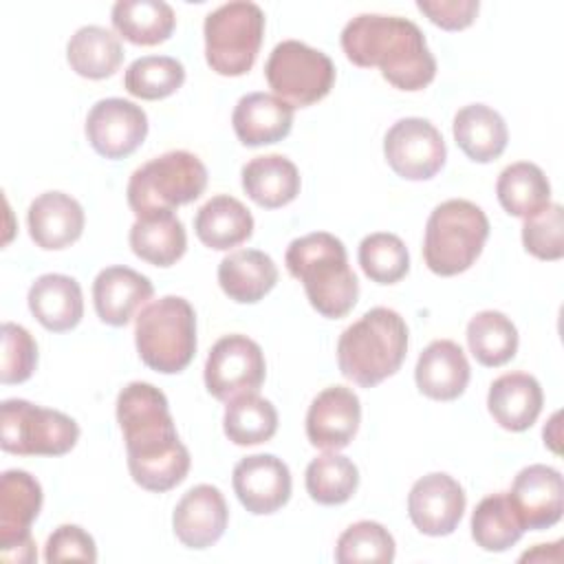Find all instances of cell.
Segmentation results:
<instances>
[{
  "mask_svg": "<svg viewBox=\"0 0 564 564\" xmlns=\"http://www.w3.org/2000/svg\"><path fill=\"white\" fill-rule=\"evenodd\" d=\"M152 293L154 286L145 275L121 264L101 269L93 282L95 311L110 326H126Z\"/></svg>",
  "mask_w": 564,
  "mask_h": 564,
  "instance_id": "ffe728a7",
  "label": "cell"
},
{
  "mask_svg": "<svg viewBox=\"0 0 564 564\" xmlns=\"http://www.w3.org/2000/svg\"><path fill=\"white\" fill-rule=\"evenodd\" d=\"M359 421V397L346 386H330L313 399L306 412V436L313 447L337 452L350 445Z\"/></svg>",
  "mask_w": 564,
  "mask_h": 564,
  "instance_id": "e0dca14e",
  "label": "cell"
},
{
  "mask_svg": "<svg viewBox=\"0 0 564 564\" xmlns=\"http://www.w3.org/2000/svg\"><path fill=\"white\" fill-rule=\"evenodd\" d=\"M469 361L463 348L452 339H434L414 368L419 390L434 401L458 399L469 383Z\"/></svg>",
  "mask_w": 564,
  "mask_h": 564,
  "instance_id": "7402d4cb",
  "label": "cell"
},
{
  "mask_svg": "<svg viewBox=\"0 0 564 564\" xmlns=\"http://www.w3.org/2000/svg\"><path fill=\"white\" fill-rule=\"evenodd\" d=\"M130 247L141 260L154 267H170L187 249L185 227L174 212L152 218H137L130 227Z\"/></svg>",
  "mask_w": 564,
  "mask_h": 564,
  "instance_id": "d6a6232c",
  "label": "cell"
},
{
  "mask_svg": "<svg viewBox=\"0 0 564 564\" xmlns=\"http://www.w3.org/2000/svg\"><path fill=\"white\" fill-rule=\"evenodd\" d=\"M346 57L361 66H377L399 90H421L436 75V59L423 31L408 18L359 13L341 31Z\"/></svg>",
  "mask_w": 564,
  "mask_h": 564,
  "instance_id": "7a4b0ae2",
  "label": "cell"
},
{
  "mask_svg": "<svg viewBox=\"0 0 564 564\" xmlns=\"http://www.w3.org/2000/svg\"><path fill=\"white\" fill-rule=\"evenodd\" d=\"M42 509V487L24 469H7L0 476V555L11 564L37 560L31 524Z\"/></svg>",
  "mask_w": 564,
  "mask_h": 564,
  "instance_id": "8fae6325",
  "label": "cell"
},
{
  "mask_svg": "<svg viewBox=\"0 0 564 564\" xmlns=\"http://www.w3.org/2000/svg\"><path fill=\"white\" fill-rule=\"evenodd\" d=\"M29 308L51 333L75 328L84 315L82 286L64 273H44L29 289Z\"/></svg>",
  "mask_w": 564,
  "mask_h": 564,
  "instance_id": "d4e9b609",
  "label": "cell"
},
{
  "mask_svg": "<svg viewBox=\"0 0 564 564\" xmlns=\"http://www.w3.org/2000/svg\"><path fill=\"white\" fill-rule=\"evenodd\" d=\"M359 485L357 465L335 452L313 458L306 467V491L319 505H344Z\"/></svg>",
  "mask_w": 564,
  "mask_h": 564,
  "instance_id": "8d00e7d4",
  "label": "cell"
},
{
  "mask_svg": "<svg viewBox=\"0 0 564 564\" xmlns=\"http://www.w3.org/2000/svg\"><path fill=\"white\" fill-rule=\"evenodd\" d=\"M293 106L271 93L242 95L234 108L231 123L240 143L249 148L282 141L293 126Z\"/></svg>",
  "mask_w": 564,
  "mask_h": 564,
  "instance_id": "44dd1931",
  "label": "cell"
},
{
  "mask_svg": "<svg viewBox=\"0 0 564 564\" xmlns=\"http://www.w3.org/2000/svg\"><path fill=\"white\" fill-rule=\"evenodd\" d=\"M37 366V344L33 335L13 322L2 324V383H22L26 381Z\"/></svg>",
  "mask_w": 564,
  "mask_h": 564,
  "instance_id": "b9f144b4",
  "label": "cell"
},
{
  "mask_svg": "<svg viewBox=\"0 0 564 564\" xmlns=\"http://www.w3.org/2000/svg\"><path fill=\"white\" fill-rule=\"evenodd\" d=\"M286 269L304 284L311 306L330 319L352 311L359 297V282L348 267L346 247L328 231H313L295 238L284 256Z\"/></svg>",
  "mask_w": 564,
  "mask_h": 564,
  "instance_id": "3957f363",
  "label": "cell"
},
{
  "mask_svg": "<svg viewBox=\"0 0 564 564\" xmlns=\"http://www.w3.org/2000/svg\"><path fill=\"white\" fill-rule=\"evenodd\" d=\"M141 361L163 375L181 372L196 352V313L185 297L165 295L141 308L134 322Z\"/></svg>",
  "mask_w": 564,
  "mask_h": 564,
  "instance_id": "5b68a950",
  "label": "cell"
},
{
  "mask_svg": "<svg viewBox=\"0 0 564 564\" xmlns=\"http://www.w3.org/2000/svg\"><path fill=\"white\" fill-rule=\"evenodd\" d=\"M66 59L77 75L86 79H106L121 66L123 48L112 31L88 24L70 35Z\"/></svg>",
  "mask_w": 564,
  "mask_h": 564,
  "instance_id": "1f68e13d",
  "label": "cell"
},
{
  "mask_svg": "<svg viewBox=\"0 0 564 564\" xmlns=\"http://www.w3.org/2000/svg\"><path fill=\"white\" fill-rule=\"evenodd\" d=\"M44 560L53 562H97V546L90 533L77 524L57 527L44 549Z\"/></svg>",
  "mask_w": 564,
  "mask_h": 564,
  "instance_id": "7bdbcfd3",
  "label": "cell"
},
{
  "mask_svg": "<svg viewBox=\"0 0 564 564\" xmlns=\"http://www.w3.org/2000/svg\"><path fill=\"white\" fill-rule=\"evenodd\" d=\"M117 423L123 432L132 480L163 494L185 480L189 452L181 443L167 397L152 383L132 381L117 397Z\"/></svg>",
  "mask_w": 564,
  "mask_h": 564,
  "instance_id": "6da1fadb",
  "label": "cell"
},
{
  "mask_svg": "<svg viewBox=\"0 0 564 564\" xmlns=\"http://www.w3.org/2000/svg\"><path fill=\"white\" fill-rule=\"evenodd\" d=\"M524 533L522 520L507 491L482 498L471 513V538L482 551L502 553Z\"/></svg>",
  "mask_w": 564,
  "mask_h": 564,
  "instance_id": "836d02e7",
  "label": "cell"
},
{
  "mask_svg": "<svg viewBox=\"0 0 564 564\" xmlns=\"http://www.w3.org/2000/svg\"><path fill=\"white\" fill-rule=\"evenodd\" d=\"M264 77L280 99L293 108H304L330 93L335 66L319 48L300 40H284L269 53Z\"/></svg>",
  "mask_w": 564,
  "mask_h": 564,
  "instance_id": "30bf717a",
  "label": "cell"
},
{
  "mask_svg": "<svg viewBox=\"0 0 564 564\" xmlns=\"http://www.w3.org/2000/svg\"><path fill=\"white\" fill-rule=\"evenodd\" d=\"M207 187V167L187 150L165 152L141 167L128 181V205L137 218H152L196 200Z\"/></svg>",
  "mask_w": 564,
  "mask_h": 564,
  "instance_id": "8992f818",
  "label": "cell"
},
{
  "mask_svg": "<svg viewBox=\"0 0 564 564\" xmlns=\"http://www.w3.org/2000/svg\"><path fill=\"white\" fill-rule=\"evenodd\" d=\"M205 59L218 75L238 77L251 70L262 37L264 13L256 2L234 0L207 13L203 24Z\"/></svg>",
  "mask_w": 564,
  "mask_h": 564,
  "instance_id": "ba28073f",
  "label": "cell"
},
{
  "mask_svg": "<svg viewBox=\"0 0 564 564\" xmlns=\"http://www.w3.org/2000/svg\"><path fill=\"white\" fill-rule=\"evenodd\" d=\"M79 425L64 412L24 399L0 405V447L18 456H62L75 447Z\"/></svg>",
  "mask_w": 564,
  "mask_h": 564,
  "instance_id": "9c48e42d",
  "label": "cell"
},
{
  "mask_svg": "<svg viewBox=\"0 0 564 564\" xmlns=\"http://www.w3.org/2000/svg\"><path fill=\"white\" fill-rule=\"evenodd\" d=\"M185 82V66L170 55L137 57L123 75V86L139 99H163L174 95Z\"/></svg>",
  "mask_w": 564,
  "mask_h": 564,
  "instance_id": "74e56055",
  "label": "cell"
},
{
  "mask_svg": "<svg viewBox=\"0 0 564 564\" xmlns=\"http://www.w3.org/2000/svg\"><path fill=\"white\" fill-rule=\"evenodd\" d=\"M229 520L225 496L214 485H196L183 494L172 513L176 538L187 549H207L216 544Z\"/></svg>",
  "mask_w": 564,
  "mask_h": 564,
  "instance_id": "d6986e66",
  "label": "cell"
},
{
  "mask_svg": "<svg viewBox=\"0 0 564 564\" xmlns=\"http://www.w3.org/2000/svg\"><path fill=\"white\" fill-rule=\"evenodd\" d=\"M225 434L236 445L267 443L278 430V412L258 392L238 394L227 401L223 416Z\"/></svg>",
  "mask_w": 564,
  "mask_h": 564,
  "instance_id": "d590c367",
  "label": "cell"
},
{
  "mask_svg": "<svg viewBox=\"0 0 564 564\" xmlns=\"http://www.w3.org/2000/svg\"><path fill=\"white\" fill-rule=\"evenodd\" d=\"M394 538L390 531L375 520H359L350 524L337 540L335 560L339 564L352 562H381L394 560Z\"/></svg>",
  "mask_w": 564,
  "mask_h": 564,
  "instance_id": "ab89813d",
  "label": "cell"
},
{
  "mask_svg": "<svg viewBox=\"0 0 564 564\" xmlns=\"http://www.w3.org/2000/svg\"><path fill=\"white\" fill-rule=\"evenodd\" d=\"M544 394L533 375L507 372L489 386L487 408L494 421L509 432L529 430L542 412Z\"/></svg>",
  "mask_w": 564,
  "mask_h": 564,
  "instance_id": "cb8c5ba5",
  "label": "cell"
},
{
  "mask_svg": "<svg viewBox=\"0 0 564 564\" xmlns=\"http://www.w3.org/2000/svg\"><path fill=\"white\" fill-rule=\"evenodd\" d=\"M388 165L408 181H427L445 163L447 148L436 126L423 117H405L392 123L383 139Z\"/></svg>",
  "mask_w": 564,
  "mask_h": 564,
  "instance_id": "4fadbf2b",
  "label": "cell"
},
{
  "mask_svg": "<svg viewBox=\"0 0 564 564\" xmlns=\"http://www.w3.org/2000/svg\"><path fill=\"white\" fill-rule=\"evenodd\" d=\"M465 491L449 474L434 471L419 478L408 494V516L425 535H449L465 511Z\"/></svg>",
  "mask_w": 564,
  "mask_h": 564,
  "instance_id": "9a60e30c",
  "label": "cell"
},
{
  "mask_svg": "<svg viewBox=\"0 0 564 564\" xmlns=\"http://www.w3.org/2000/svg\"><path fill=\"white\" fill-rule=\"evenodd\" d=\"M267 375L262 348L247 335L220 337L205 361V388L218 401L258 392Z\"/></svg>",
  "mask_w": 564,
  "mask_h": 564,
  "instance_id": "7c38bea8",
  "label": "cell"
},
{
  "mask_svg": "<svg viewBox=\"0 0 564 564\" xmlns=\"http://www.w3.org/2000/svg\"><path fill=\"white\" fill-rule=\"evenodd\" d=\"M26 223L33 242L55 251L73 245L82 236L84 209L70 194L44 192L29 205Z\"/></svg>",
  "mask_w": 564,
  "mask_h": 564,
  "instance_id": "603a6c76",
  "label": "cell"
},
{
  "mask_svg": "<svg viewBox=\"0 0 564 564\" xmlns=\"http://www.w3.org/2000/svg\"><path fill=\"white\" fill-rule=\"evenodd\" d=\"M359 264L377 284H394L410 269V253L403 240L388 231L370 234L359 245Z\"/></svg>",
  "mask_w": 564,
  "mask_h": 564,
  "instance_id": "f35d334b",
  "label": "cell"
},
{
  "mask_svg": "<svg viewBox=\"0 0 564 564\" xmlns=\"http://www.w3.org/2000/svg\"><path fill=\"white\" fill-rule=\"evenodd\" d=\"M524 531L549 529L560 522L564 511V482L555 467L529 465L513 478L507 491Z\"/></svg>",
  "mask_w": 564,
  "mask_h": 564,
  "instance_id": "ac0fdd59",
  "label": "cell"
},
{
  "mask_svg": "<svg viewBox=\"0 0 564 564\" xmlns=\"http://www.w3.org/2000/svg\"><path fill=\"white\" fill-rule=\"evenodd\" d=\"M416 9L423 11L436 26L447 31H458L474 22L480 9V2L478 0H419Z\"/></svg>",
  "mask_w": 564,
  "mask_h": 564,
  "instance_id": "ee69618b",
  "label": "cell"
},
{
  "mask_svg": "<svg viewBox=\"0 0 564 564\" xmlns=\"http://www.w3.org/2000/svg\"><path fill=\"white\" fill-rule=\"evenodd\" d=\"M110 20L123 40L139 46L165 42L176 24L174 9L163 0H119L112 4Z\"/></svg>",
  "mask_w": 564,
  "mask_h": 564,
  "instance_id": "f546056e",
  "label": "cell"
},
{
  "mask_svg": "<svg viewBox=\"0 0 564 564\" xmlns=\"http://www.w3.org/2000/svg\"><path fill=\"white\" fill-rule=\"evenodd\" d=\"M278 282V267L264 251L238 249L218 264V284L225 295L240 304L262 300Z\"/></svg>",
  "mask_w": 564,
  "mask_h": 564,
  "instance_id": "484cf974",
  "label": "cell"
},
{
  "mask_svg": "<svg viewBox=\"0 0 564 564\" xmlns=\"http://www.w3.org/2000/svg\"><path fill=\"white\" fill-rule=\"evenodd\" d=\"M240 176L247 196L264 209L282 207L300 194V172L295 163L282 154L253 156L242 167Z\"/></svg>",
  "mask_w": 564,
  "mask_h": 564,
  "instance_id": "83f0119b",
  "label": "cell"
},
{
  "mask_svg": "<svg viewBox=\"0 0 564 564\" xmlns=\"http://www.w3.org/2000/svg\"><path fill=\"white\" fill-rule=\"evenodd\" d=\"M458 148L476 163L498 159L509 141L507 123L498 110L485 104L463 106L452 123Z\"/></svg>",
  "mask_w": 564,
  "mask_h": 564,
  "instance_id": "4316f807",
  "label": "cell"
},
{
  "mask_svg": "<svg viewBox=\"0 0 564 564\" xmlns=\"http://www.w3.org/2000/svg\"><path fill=\"white\" fill-rule=\"evenodd\" d=\"M502 209L518 218H531L551 205V185L544 172L529 161L507 165L496 183Z\"/></svg>",
  "mask_w": 564,
  "mask_h": 564,
  "instance_id": "4dcf8cb0",
  "label": "cell"
},
{
  "mask_svg": "<svg viewBox=\"0 0 564 564\" xmlns=\"http://www.w3.org/2000/svg\"><path fill=\"white\" fill-rule=\"evenodd\" d=\"M524 249L540 260H560L564 256V212L562 205L551 203L540 214L524 218L522 225Z\"/></svg>",
  "mask_w": 564,
  "mask_h": 564,
  "instance_id": "60d3db41",
  "label": "cell"
},
{
  "mask_svg": "<svg viewBox=\"0 0 564 564\" xmlns=\"http://www.w3.org/2000/svg\"><path fill=\"white\" fill-rule=\"evenodd\" d=\"M194 231L203 245L225 251L251 238L253 216L238 198L218 194L196 212Z\"/></svg>",
  "mask_w": 564,
  "mask_h": 564,
  "instance_id": "f1b7e54d",
  "label": "cell"
},
{
  "mask_svg": "<svg viewBox=\"0 0 564 564\" xmlns=\"http://www.w3.org/2000/svg\"><path fill=\"white\" fill-rule=\"evenodd\" d=\"M148 134V115L141 106L108 97L99 99L86 117V137L93 150L106 159L130 156Z\"/></svg>",
  "mask_w": 564,
  "mask_h": 564,
  "instance_id": "5bb4252c",
  "label": "cell"
},
{
  "mask_svg": "<svg viewBox=\"0 0 564 564\" xmlns=\"http://www.w3.org/2000/svg\"><path fill=\"white\" fill-rule=\"evenodd\" d=\"M231 482L240 505L256 516L273 513L291 498V471L273 454H251L238 460Z\"/></svg>",
  "mask_w": 564,
  "mask_h": 564,
  "instance_id": "2e32d148",
  "label": "cell"
},
{
  "mask_svg": "<svg viewBox=\"0 0 564 564\" xmlns=\"http://www.w3.org/2000/svg\"><path fill=\"white\" fill-rule=\"evenodd\" d=\"M489 236L485 212L465 198H449L436 205L425 225L423 260L436 275L467 271L480 256Z\"/></svg>",
  "mask_w": 564,
  "mask_h": 564,
  "instance_id": "52a82bcc",
  "label": "cell"
},
{
  "mask_svg": "<svg viewBox=\"0 0 564 564\" xmlns=\"http://www.w3.org/2000/svg\"><path fill=\"white\" fill-rule=\"evenodd\" d=\"M467 346L478 364L487 368L502 366L518 350V330L500 311H480L467 324Z\"/></svg>",
  "mask_w": 564,
  "mask_h": 564,
  "instance_id": "e575fe53",
  "label": "cell"
},
{
  "mask_svg": "<svg viewBox=\"0 0 564 564\" xmlns=\"http://www.w3.org/2000/svg\"><path fill=\"white\" fill-rule=\"evenodd\" d=\"M408 352V326L386 306L366 311L337 341V364L346 379L372 388L394 375Z\"/></svg>",
  "mask_w": 564,
  "mask_h": 564,
  "instance_id": "277c9868",
  "label": "cell"
}]
</instances>
